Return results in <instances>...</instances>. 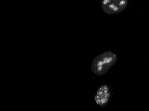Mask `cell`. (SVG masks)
Here are the masks:
<instances>
[{"label":"cell","instance_id":"cell-1","mask_svg":"<svg viewBox=\"0 0 149 111\" xmlns=\"http://www.w3.org/2000/svg\"><path fill=\"white\" fill-rule=\"evenodd\" d=\"M117 61V57L112 51H107L96 56L92 61L91 71L97 76L104 75Z\"/></svg>","mask_w":149,"mask_h":111},{"label":"cell","instance_id":"cell-2","mask_svg":"<svg viewBox=\"0 0 149 111\" xmlns=\"http://www.w3.org/2000/svg\"><path fill=\"white\" fill-rule=\"evenodd\" d=\"M128 0H102L101 8L107 14H115L122 12L127 7Z\"/></svg>","mask_w":149,"mask_h":111},{"label":"cell","instance_id":"cell-3","mask_svg":"<svg viewBox=\"0 0 149 111\" xmlns=\"http://www.w3.org/2000/svg\"><path fill=\"white\" fill-rule=\"evenodd\" d=\"M110 90L108 86L106 85H102L97 91V93L95 97V103L100 107L106 106L110 99Z\"/></svg>","mask_w":149,"mask_h":111}]
</instances>
